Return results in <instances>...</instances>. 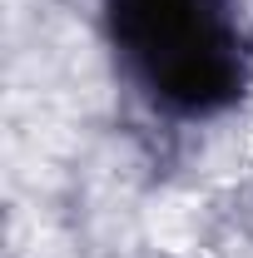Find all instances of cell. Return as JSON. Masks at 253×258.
Masks as SVG:
<instances>
[{"label": "cell", "mask_w": 253, "mask_h": 258, "mask_svg": "<svg viewBox=\"0 0 253 258\" xmlns=\"http://www.w3.org/2000/svg\"><path fill=\"white\" fill-rule=\"evenodd\" d=\"M114 35L144 64L174 109H219L243 85L238 40L223 25V0H109Z\"/></svg>", "instance_id": "1"}]
</instances>
